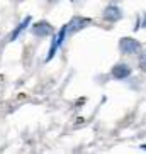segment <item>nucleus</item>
I'll use <instances>...</instances> for the list:
<instances>
[{
  "label": "nucleus",
  "instance_id": "obj_1",
  "mask_svg": "<svg viewBox=\"0 0 146 154\" xmlns=\"http://www.w3.org/2000/svg\"><path fill=\"white\" fill-rule=\"evenodd\" d=\"M119 48H121L122 53L132 54V53H138V51L141 49V44H139L136 39H132V37H122L121 42H119Z\"/></svg>",
  "mask_w": 146,
  "mask_h": 154
},
{
  "label": "nucleus",
  "instance_id": "obj_2",
  "mask_svg": "<svg viewBox=\"0 0 146 154\" xmlns=\"http://www.w3.org/2000/svg\"><path fill=\"white\" fill-rule=\"evenodd\" d=\"M88 24H90V19H85V17H75L71 22L68 24V31L70 32H77L80 29L87 27Z\"/></svg>",
  "mask_w": 146,
  "mask_h": 154
},
{
  "label": "nucleus",
  "instance_id": "obj_3",
  "mask_svg": "<svg viewBox=\"0 0 146 154\" xmlns=\"http://www.w3.org/2000/svg\"><path fill=\"white\" fill-rule=\"evenodd\" d=\"M51 32H53V27L48 22H37L32 27V34H36V36H48Z\"/></svg>",
  "mask_w": 146,
  "mask_h": 154
},
{
  "label": "nucleus",
  "instance_id": "obj_4",
  "mask_svg": "<svg viewBox=\"0 0 146 154\" xmlns=\"http://www.w3.org/2000/svg\"><path fill=\"white\" fill-rule=\"evenodd\" d=\"M131 73V69H129L128 64H116L114 68H112V76L117 78V80H122V78H126Z\"/></svg>",
  "mask_w": 146,
  "mask_h": 154
},
{
  "label": "nucleus",
  "instance_id": "obj_5",
  "mask_svg": "<svg viewBox=\"0 0 146 154\" xmlns=\"http://www.w3.org/2000/svg\"><path fill=\"white\" fill-rule=\"evenodd\" d=\"M104 19H107V20H119L121 19V10H119V7H116V5L107 7L104 12Z\"/></svg>",
  "mask_w": 146,
  "mask_h": 154
},
{
  "label": "nucleus",
  "instance_id": "obj_6",
  "mask_svg": "<svg viewBox=\"0 0 146 154\" xmlns=\"http://www.w3.org/2000/svg\"><path fill=\"white\" fill-rule=\"evenodd\" d=\"M141 66L146 69V54H144V58H143V61H141Z\"/></svg>",
  "mask_w": 146,
  "mask_h": 154
},
{
  "label": "nucleus",
  "instance_id": "obj_7",
  "mask_svg": "<svg viewBox=\"0 0 146 154\" xmlns=\"http://www.w3.org/2000/svg\"><path fill=\"white\" fill-rule=\"evenodd\" d=\"M49 2H55V0H49Z\"/></svg>",
  "mask_w": 146,
  "mask_h": 154
}]
</instances>
